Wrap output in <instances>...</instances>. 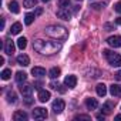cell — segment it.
Listing matches in <instances>:
<instances>
[{"label":"cell","mask_w":121,"mask_h":121,"mask_svg":"<svg viewBox=\"0 0 121 121\" xmlns=\"http://www.w3.org/2000/svg\"><path fill=\"white\" fill-rule=\"evenodd\" d=\"M41 13H43V9H37L34 14H36V16H39V14H41Z\"/></svg>","instance_id":"obj_35"},{"label":"cell","mask_w":121,"mask_h":121,"mask_svg":"<svg viewBox=\"0 0 121 121\" xmlns=\"http://www.w3.org/2000/svg\"><path fill=\"white\" fill-rule=\"evenodd\" d=\"M31 74L36 76V77H41V76H46V70L43 67H33L31 69Z\"/></svg>","instance_id":"obj_18"},{"label":"cell","mask_w":121,"mask_h":121,"mask_svg":"<svg viewBox=\"0 0 121 121\" xmlns=\"http://www.w3.org/2000/svg\"><path fill=\"white\" fill-rule=\"evenodd\" d=\"M9 10H10L12 13H14V14H17V13L20 12V7H19V3H17V2H14V0H13V2H10V3H9Z\"/></svg>","instance_id":"obj_20"},{"label":"cell","mask_w":121,"mask_h":121,"mask_svg":"<svg viewBox=\"0 0 121 121\" xmlns=\"http://www.w3.org/2000/svg\"><path fill=\"white\" fill-rule=\"evenodd\" d=\"M37 2H39V0H24V2H23V4H24V7H34L36 4H37Z\"/></svg>","instance_id":"obj_25"},{"label":"cell","mask_w":121,"mask_h":121,"mask_svg":"<svg viewBox=\"0 0 121 121\" xmlns=\"http://www.w3.org/2000/svg\"><path fill=\"white\" fill-rule=\"evenodd\" d=\"M43 2H44V3H47V2H48V0H43Z\"/></svg>","instance_id":"obj_39"},{"label":"cell","mask_w":121,"mask_h":121,"mask_svg":"<svg viewBox=\"0 0 121 121\" xmlns=\"http://www.w3.org/2000/svg\"><path fill=\"white\" fill-rule=\"evenodd\" d=\"M33 48L37 53L41 54H53L57 53L60 48H61V44L57 41H44V40H36L33 43Z\"/></svg>","instance_id":"obj_1"},{"label":"cell","mask_w":121,"mask_h":121,"mask_svg":"<svg viewBox=\"0 0 121 121\" xmlns=\"http://www.w3.org/2000/svg\"><path fill=\"white\" fill-rule=\"evenodd\" d=\"M95 91H97V94H98L100 97H104V95L107 94V87H105V84H103V83L97 84V87H95Z\"/></svg>","instance_id":"obj_17"},{"label":"cell","mask_w":121,"mask_h":121,"mask_svg":"<svg viewBox=\"0 0 121 121\" xmlns=\"http://www.w3.org/2000/svg\"><path fill=\"white\" fill-rule=\"evenodd\" d=\"M34 19H36V14H34V13H27V14L24 16V23H26L27 26H30V24L34 22Z\"/></svg>","instance_id":"obj_22"},{"label":"cell","mask_w":121,"mask_h":121,"mask_svg":"<svg viewBox=\"0 0 121 121\" xmlns=\"http://www.w3.org/2000/svg\"><path fill=\"white\" fill-rule=\"evenodd\" d=\"M103 6H105V3H94V4H91V7H93L94 10H100Z\"/></svg>","instance_id":"obj_30"},{"label":"cell","mask_w":121,"mask_h":121,"mask_svg":"<svg viewBox=\"0 0 121 121\" xmlns=\"http://www.w3.org/2000/svg\"><path fill=\"white\" fill-rule=\"evenodd\" d=\"M110 93H111L112 97H121V86L112 84V86L110 87Z\"/></svg>","instance_id":"obj_14"},{"label":"cell","mask_w":121,"mask_h":121,"mask_svg":"<svg viewBox=\"0 0 121 121\" xmlns=\"http://www.w3.org/2000/svg\"><path fill=\"white\" fill-rule=\"evenodd\" d=\"M64 84H66L69 88H74V87L77 86V77H76V76H73V74L67 76V77L64 78Z\"/></svg>","instance_id":"obj_8"},{"label":"cell","mask_w":121,"mask_h":121,"mask_svg":"<svg viewBox=\"0 0 121 121\" xmlns=\"http://www.w3.org/2000/svg\"><path fill=\"white\" fill-rule=\"evenodd\" d=\"M60 74H61V70H60L58 67H53V69L48 71V77H50V78H58Z\"/></svg>","instance_id":"obj_19"},{"label":"cell","mask_w":121,"mask_h":121,"mask_svg":"<svg viewBox=\"0 0 121 121\" xmlns=\"http://www.w3.org/2000/svg\"><path fill=\"white\" fill-rule=\"evenodd\" d=\"M107 43H108L111 47H114V48L121 47V36H111V37L107 39Z\"/></svg>","instance_id":"obj_7"},{"label":"cell","mask_w":121,"mask_h":121,"mask_svg":"<svg viewBox=\"0 0 121 121\" xmlns=\"http://www.w3.org/2000/svg\"><path fill=\"white\" fill-rule=\"evenodd\" d=\"M10 77H12V70L4 69V70L2 71V78H3V80H9Z\"/></svg>","instance_id":"obj_26"},{"label":"cell","mask_w":121,"mask_h":121,"mask_svg":"<svg viewBox=\"0 0 121 121\" xmlns=\"http://www.w3.org/2000/svg\"><path fill=\"white\" fill-rule=\"evenodd\" d=\"M44 31H46L47 36H50V37H53V39H57V40H64V39H67V36H69L66 27L57 26V24H51V26L46 27Z\"/></svg>","instance_id":"obj_2"},{"label":"cell","mask_w":121,"mask_h":121,"mask_svg":"<svg viewBox=\"0 0 121 121\" xmlns=\"http://www.w3.org/2000/svg\"><path fill=\"white\" fill-rule=\"evenodd\" d=\"M50 97H51L50 91H47V90H40V91H39V100H40L41 103L48 101V100H50Z\"/></svg>","instance_id":"obj_12"},{"label":"cell","mask_w":121,"mask_h":121,"mask_svg":"<svg viewBox=\"0 0 121 121\" xmlns=\"http://www.w3.org/2000/svg\"><path fill=\"white\" fill-rule=\"evenodd\" d=\"M105 58L108 60V63L112 66V67H121V56L117 54V53H112L110 50H104L103 51Z\"/></svg>","instance_id":"obj_3"},{"label":"cell","mask_w":121,"mask_h":121,"mask_svg":"<svg viewBox=\"0 0 121 121\" xmlns=\"http://www.w3.org/2000/svg\"><path fill=\"white\" fill-rule=\"evenodd\" d=\"M64 107H66V103H64L61 98H57V100H54V101H53V104H51V108H53V111H54L56 114L63 112Z\"/></svg>","instance_id":"obj_5"},{"label":"cell","mask_w":121,"mask_h":121,"mask_svg":"<svg viewBox=\"0 0 121 121\" xmlns=\"http://www.w3.org/2000/svg\"><path fill=\"white\" fill-rule=\"evenodd\" d=\"M17 63H19V66L27 67V66L30 64V58H29V56H26V54H20V56H17Z\"/></svg>","instance_id":"obj_11"},{"label":"cell","mask_w":121,"mask_h":121,"mask_svg":"<svg viewBox=\"0 0 121 121\" xmlns=\"http://www.w3.org/2000/svg\"><path fill=\"white\" fill-rule=\"evenodd\" d=\"M26 46H27V39H26V37H20V39L17 40V47H19L20 50H24Z\"/></svg>","instance_id":"obj_24"},{"label":"cell","mask_w":121,"mask_h":121,"mask_svg":"<svg viewBox=\"0 0 121 121\" xmlns=\"http://www.w3.org/2000/svg\"><path fill=\"white\" fill-rule=\"evenodd\" d=\"M86 105H87L88 110H95L98 107V101L95 98H87L86 100Z\"/></svg>","instance_id":"obj_15"},{"label":"cell","mask_w":121,"mask_h":121,"mask_svg":"<svg viewBox=\"0 0 121 121\" xmlns=\"http://www.w3.org/2000/svg\"><path fill=\"white\" fill-rule=\"evenodd\" d=\"M112 110H114V104H112L111 101H107V103H104V104H103V108H101V111H103V114H104V115L110 114Z\"/></svg>","instance_id":"obj_13"},{"label":"cell","mask_w":121,"mask_h":121,"mask_svg":"<svg viewBox=\"0 0 121 121\" xmlns=\"http://www.w3.org/2000/svg\"><path fill=\"white\" fill-rule=\"evenodd\" d=\"M67 6H70V2H69V0H63V2H61V7H67Z\"/></svg>","instance_id":"obj_33"},{"label":"cell","mask_w":121,"mask_h":121,"mask_svg":"<svg viewBox=\"0 0 121 121\" xmlns=\"http://www.w3.org/2000/svg\"><path fill=\"white\" fill-rule=\"evenodd\" d=\"M50 87H51L53 90H58L60 93H64V91H66L64 88H61V86H60L58 83H50Z\"/></svg>","instance_id":"obj_28"},{"label":"cell","mask_w":121,"mask_h":121,"mask_svg":"<svg viewBox=\"0 0 121 121\" xmlns=\"http://www.w3.org/2000/svg\"><path fill=\"white\" fill-rule=\"evenodd\" d=\"M14 43H13V40L12 39H7L6 41H4V53L6 54H13L14 53Z\"/></svg>","instance_id":"obj_9"},{"label":"cell","mask_w":121,"mask_h":121,"mask_svg":"<svg viewBox=\"0 0 121 121\" xmlns=\"http://www.w3.org/2000/svg\"><path fill=\"white\" fill-rule=\"evenodd\" d=\"M114 118H115V120H117V121H121V114H118V115H115V117H114Z\"/></svg>","instance_id":"obj_36"},{"label":"cell","mask_w":121,"mask_h":121,"mask_svg":"<svg viewBox=\"0 0 121 121\" xmlns=\"http://www.w3.org/2000/svg\"><path fill=\"white\" fill-rule=\"evenodd\" d=\"M80 2H81V0H80Z\"/></svg>","instance_id":"obj_41"},{"label":"cell","mask_w":121,"mask_h":121,"mask_svg":"<svg viewBox=\"0 0 121 121\" xmlns=\"http://www.w3.org/2000/svg\"><path fill=\"white\" fill-rule=\"evenodd\" d=\"M7 101H9V103H16V101H17V95H16L13 91H9V93H7Z\"/></svg>","instance_id":"obj_27"},{"label":"cell","mask_w":121,"mask_h":121,"mask_svg":"<svg viewBox=\"0 0 121 121\" xmlns=\"http://www.w3.org/2000/svg\"><path fill=\"white\" fill-rule=\"evenodd\" d=\"M57 17L61 20H70L71 19V12L67 7H60L57 10Z\"/></svg>","instance_id":"obj_6"},{"label":"cell","mask_w":121,"mask_h":121,"mask_svg":"<svg viewBox=\"0 0 121 121\" xmlns=\"http://www.w3.org/2000/svg\"><path fill=\"white\" fill-rule=\"evenodd\" d=\"M47 115H48L47 110L43 108V107H36L33 110V118H36V120H46Z\"/></svg>","instance_id":"obj_4"},{"label":"cell","mask_w":121,"mask_h":121,"mask_svg":"<svg viewBox=\"0 0 121 121\" xmlns=\"http://www.w3.org/2000/svg\"><path fill=\"white\" fill-rule=\"evenodd\" d=\"M115 78H117V80H118V81H121V70H120V71H117V73H115Z\"/></svg>","instance_id":"obj_34"},{"label":"cell","mask_w":121,"mask_h":121,"mask_svg":"<svg viewBox=\"0 0 121 121\" xmlns=\"http://www.w3.org/2000/svg\"><path fill=\"white\" fill-rule=\"evenodd\" d=\"M24 103H26L27 105H30V104L33 103V98H31V95H26V98H24Z\"/></svg>","instance_id":"obj_32"},{"label":"cell","mask_w":121,"mask_h":121,"mask_svg":"<svg viewBox=\"0 0 121 121\" xmlns=\"http://www.w3.org/2000/svg\"><path fill=\"white\" fill-rule=\"evenodd\" d=\"M74 120H91V117L90 115H84V114H78V115H76L74 117Z\"/></svg>","instance_id":"obj_29"},{"label":"cell","mask_w":121,"mask_h":121,"mask_svg":"<svg viewBox=\"0 0 121 121\" xmlns=\"http://www.w3.org/2000/svg\"><path fill=\"white\" fill-rule=\"evenodd\" d=\"M20 91H22V94L26 97V95H31V93H33V87L30 86V84H24V86H22L20 87Z\"/></svg>","instance_id":"obj_16"},{"label":"cell","mask_w":121,"mask_h":121,"mask_svg":"<svg viewBox=\"0 0 121 121\" xmlns=\"http://www.w3.org/2000/svg\"><path fill=\"white\" fill-rule=\"evenodd\" d=\"M60 2H63V0H60Z\"/></svg>","instance_id":"obj_40"},{"label":"cell","mask_w":121,"mask_h":121,"mask_svg":"<svg viewBox=\"0 0 121 121\" xmlns=\"http://www.w3.org/2000/svg\"><path fill=\"white\" fill-rule=\"evenodd\" d=\"M27 114L23 111V110H19V111H16L14 114H13V120L14 121H27Z\"/></svg>","instance_id":"obj_10"},{"label":"cell","mask_w":121,"mask_h":121,"mask_svg":"<svg viewBox=\"0 0 121 121\" xmlns=\"http://www.w3.org/2000/svg\"><path fill=\"white\" fill-rule=\"evenodd\" d=\"M20 31H22V24H20V23L12 24V27H10V33H12V34H19Z\"/></svg>","instance_id":"obj_23"},{"label":"cell","mask_w":121,"mask_h":121,"mask_svg":"<svg viewBox=\"0 0 121 121\" xmlns=\"http://www.w3.org/2000/svg\"><path fill=\"white\" fill-rule=\"evenodd\" d=\"M97 118H98V120H104V114H103V115H97Z\"/></svg>","instance_id":"obj_37"},{"label":"cell","mask_w":121,"mask_h":121,"mask_svg":"<svg viewBox=\"0 0 121 121\" xmlns=\"http://www.w3.org/2000/svg\"><path fill=\"white\" fill-rule=\"evenodd\" d=\"M26 78H27V74L24 73V71H17L16 73V81L17 83H23V81H26Z\"/></svg>","instance_id":"obj_21"},{"label":"cell","mask_w":121,"mask_h":121,"mask_svg":"<svg viewBox=\"0 0 121 121\" xmlns=\"http://www.w3.org/2000/svg\"><path fill=\"white\" fill-rule=\"evenodd\" d=\"M114 10H115L117 13H121V2H118V3L114 4Z\"/></svg>","instance_id":"obj_31"},{"label":"cell","mask_w":121,"mask_h":121,"mask_svg":"<svg viewBox=\"0 0 121 121\" xmlns=\"http://www.w3.org/2000/svg\"><path fill=\"white\" fill-rule=\"evenodd\" d=\"M115 23H117V24H121V19H117V20H115Z\"/></svg>","instance_id":"obj_38"}]
</instances>
